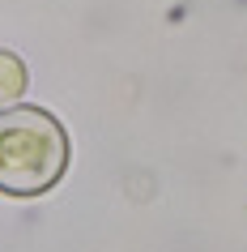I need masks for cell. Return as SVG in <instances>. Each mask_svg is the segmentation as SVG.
<instances>
[{"label":"cell","instance_id":"obj_1","mask_svg":"<svg viewBox=\"0 0 247 252\" xmlns=\"http://www.w3.org/2000/svg\"><path fill=\"white\" fill-rule=\"evenodd\" d=\"M68 137L43 107L0 111V192L39 197L64 175Z\"/></svg>","mask_w":247,"mask_h":252},{"label":"cell","instance_id":"obj_2","mask_svg":"<svg viewBox=\"0 0 247 252\" xmlns=\"http://www.w3.org/2000/svg\"><path fill=\"white\" fill-rule=\"evenodd\" d=\"M26 90V64L13 52H0V103H13Z\"/></svg>","mask_w":247,"mask_h":252}]
</instances>
